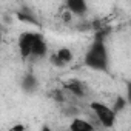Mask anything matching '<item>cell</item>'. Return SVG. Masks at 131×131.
<instances>
[{
  "label": "cell",
  "instance_id": "cell-7",
  "mask_svg": "<svg viewBox=\"0 0 131 131\" xmlns=\"http://www.w3.org/2000/svg\"><path fill=\"white\" fill-rule=\"evenodd\" d=\"M48 54V45L43 39V36L34 43L32 49H31V54H29V59H43L45 56Z\"/></svg>",
  "mask_w": 131,
  "mask_h": 131
},
{
  "label": "cell",
  "instance_id": "cell-8",
  "mask_svg": "<svg viewBox=\"0 0 131 131\" xmlns=\"http://www.w3.org/2000/svg\"><path fill=\"white\" fill-rule=\"evenodd\" d=\"M68 131H94V126L88 120H85L82 117H77V119H73V122L70 123Z\"/></svg>",
  "mask_w": 131,
  "mask_h": 131
},
{
  "label": "cell",
  "instance_id": "cell-10",
  "mask_svg": "<svg viewBox=\"0 0 131 131\" xmlns=\"http://www.w3.org/2000/svg\"><path fill=\"white\" fill-rule=\"evenodd\" d=\"M16 16H17V19H19L20 22L31 23V25H36V26H39V25H40V23H39V20L36 19V16H34L31 11H23V9H20L19 13H16Z\"/></svg>",
  "mask_w": 131,
  "mask_h": 131
},
{
  "label": "cell",
  "instance_id": "cell-6",
  "mask_svg": "<svg viewBox=\"0 0 131 131\" xmlns=\"http://www.w3.org/2000/svg\"><path fill=\"white\" fill-rule=\"evenodd\" d=\"M22 90L28 94H34L39 90V80L32 73H26L22 79Z\"/></svg>",
  "mask_w": 131,
  "mask_h": 131
},
{
  "label": "cell",
  "instance_id": "cell-5",
  "mask_svg": "<svg viewBox=\"0 0 131 131\" xmlns=\"http://www.w3.org/2000/svg\"><path fill=\"white\" fill-rule=\"evenodd\" d=\"M67 11L70 14H76V16H85L88 13V5L85 0H68L67 3Z\"/></svg>",
  "mask_w": 131,
  "mask_h": 131
},
{
  "label": "cell",
  "instance_id": "cell-2",
  "mask_svg": "<svg viewBox=\"0 0 131 131\" xmlns=\"http://www.w3.org/2000/svg\"><path fill=\"white\" fill-rule=\"evenodd\" d=\"M90 108L93 110V113L96 114V117L99 119L100 125L103 128H113L114 126V122H116V114L113 113L111 106L102 103V102H91L90 103Z\"/></svg>",
  "mask_w": 131,
  "mask_h": 131
},
{
  "label": "cell",
  "instance_id": "cell-4",
  "mask_svg": "<svg viewBox=\"0 0 131 131\" xmlns=\"http://www.w3.org/2000/svg\"><path fill=\"white\" fill-rule=\"evenodd\" d=\"M63 86H65V90H67V91H70L74 97H79V99L85 97V94H86V86H85V83H82V82L77 80V79H71V80H68V82H65Z\"/></svg>",
  "mask_w": 131,
  "mask_h": 131
},
{
  "label": "cell",
  "instance_id": "cell-15",
  "mask_svg": "<svg viewBox=\"0 0 131 131\" xmlns=\"http://www.w3.org/2000/svg\"><path fill=\"white\" fill-rule=\"evenodd\" d=\"M0 40H2V32H0Z\"/></svg>",
  "mask_w": 131,
  "mask_h": 131
},
{
  "label": "cell",
  "instance_id": "cell-13",
  "mask_svg": "<svg viewBox=\"0 0 131 131\" xmlns=\"http://www.w3.org/2000/svg\"><path fill=\"white\" fill-rule=\"evenodd\" d=\"M63 20H65V22H70V20H71V14H70L68 11H63Z\"/></svg>",
  "mask_w": 131,
  "mask_h": 131
},
{
  "label": "cell",
  "instance_id": "cell-16",
  "mask_svg": "<svg viewBox=\"0 0 131 131\" xmlns=\"http://www.w3.org/2000/svg\"><path fill=\"white\" fill-rule=\"evenodd\" d=\"M25 131H26V129H25Z\"/></svg>",
  "mask_w": 131,
  "mask_h": 131
},
{
  "label": "cell",
  "instance_id": "cell-9",
  "mask_svg": "<svg viewBox=\"0 0 131 131\" xmlns=\"http://www.w3.org/2000/svg\"><path fill=\"white\" fill-rule=\"evenodd\" d=\"M56 56H57L59 62L62 63V67H67V65H70V63L73 62V59H74L73 51H71L70 48H60V49L56 52Z\"/></svg>",
  "mask_w": 131,
  "mask_h": 131
},
{
  "label": "cell",
  "instance_id": "cell-1",
  "mask_svg": "<svg viewBox=\"0 0 131 131\" xmlns=\"http://www.w3.org/2000/svg\"><path fill=\"white\" fill-rule=\"evenodd\" d=\"M85 67H88L93 71H100V73H108L110 70V56H108V48L103 40H96L91 43L88 48L85 59H83Z\"/></svg>",
  "mask_w": 131,
  "mask_h": 131
},
{
  "label": "cell",
  "instance_id": "cell-11",
  "mask_svg": "<svg viewBox=\"0 0 131 131\" xmlns=\"http://www.w3.org/2000/svg\"><path fill=\"white\" fill-rule=\"evenodd\" d=\"M125 106H126V99H125V97H117V99H116V102H114V105L111 106V110H113V113H114V114H117V113L123 111V110H125Z\"/></svg>",
  "mask_w": 131,
  "mask_h": 131
},
{
  "label": "cell",
  "instance_id": "cell-12",
  "mask_svg": "<svg viewBox=\"0 0 131 131\" xmlns=\"http://www.w3.org/2000/svg\"><path fill=\"white\" fill-rule=\"evenodd\" d=\"M9 131H25V125L23 123H16L14 126H11Z\"/></svg>",
  "mask_w": 131,
  "mask_h": 131
},
{
  "label": "cell",
  "instance_id": "cell-3",
  "mask_svg": "<svg viewBox=\"0 0 131 131\" xmlns=\"http://www.w3.org/2000/svg\"><path fill=\"white\" fill-rule=\"evenodd\" d=\"M40 37H42L40 32H32V31H26L19 36V51H20L22 59H29L31 49Z\"/></svg>",
  "mask_w": 131,
  "mask_h": 131
},
{
  "label": "cell",
  "instance_id": "cell-14",
  "mask_svg": "<svg viewBox=\"0 0 131 131\" xmlns=\"http://www.w3.org/2000/svg\"><path fill=\"white\" fill-rule=\"evenodd\" d=\"M40 131H52V129H51V128H49L48 125H43V126L40 128Z\"/></svg>",
  "mask_w": 131,
  "mask_h": 131
}]
</instances>
